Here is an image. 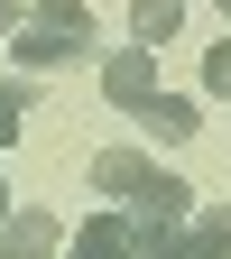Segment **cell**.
Returning a JSON list of instances; mask_svg holds the SVG:
<instances>
[{
  "instance_id": "11",
  "label": "cell",
  "mask_w": 231,
  "mask_h": 259,
  "mask_svg": "<svg viewBox=\"0 0 231 259\" xmlns=\"http://www.w3.org/2000/svg\"><path fill=\"white\" fill-rule=\"evenodd\" d=\"M204 93L231 102V37H213V56H204Z\"/></svg>"
},
{
  "instance_id": "2",
  "label": "cell",
  "mask_w": 231,
  "mask_h": 259,
  "mask_svg": "<svg viewBox=\"0 0 231 259\" xmlns=\"http://www.w3.org/2000/svg\"><path fill=\"white\" fill-rule=\"evenodd\" d=\"M120 213L139 222V232H176V222H194V185H185V176H167V167H148L139 185L120 194Z\"/></svg>"
},
{
  "instance_id": "7",
  "label": "cell",
  "mask_w": 231,
  "mask_h": 259,
  "mask_svg": "<svg viewBox=\"0 0 231 259\" xmlns=\"http://www.w3.org/2000/svg\"><path fill=\"white\" fill-rule=\"evenodd\" d=\"M176 28H185V0H129V37L139 47H167Z\"/></svg>"
},
{
  "instance_id": "6",
  "label": "cell",
  "mask_w": 231,
  "mask_h": 259,
  "mask_svg": "<svg viewBox=\"0 0 231 259\" xmlns=\"http://www.w3.org/2000/svg\"><path fill=\"white\" fill-rule=\"evenodd\" d=\"M139 120H148V139H167V148H185V139H194V130H204V111H194V102H185V93H157V102H148Z\"/></svg>"
},
{
  "instance_id": "1",
  "label": "cell",
  "mask_w": 231,
  "mask_h": 259,
  "mask_svg": "<svg viewBox=\"0 0 231 259\" xmlns=\"http://www.w3.org/2000/svg\"><path fill=\"white\" fill-rule=\"evenodd\" d=\"M10 56H19L28 83H37V74H65V65H83V56H102V47H93V10H83V0H37V10L10 28Z\"/></svg>"
},
{
  "instance_id": "8",
  "label": "cell",
  "mask_w": 231,
  "mask_h": 259,
  "mask_svg": "<svg viewBox=\"0 0 231 259\" xmlns=\"http://www.w3.org/2000/svg\"><path fill=\"white\" fill-rule=\"evenodd\" d=\"M139 176H148V157H139V148H102V157H93V185H102V194H129Z\"/></svg>"
},
{
  "instance_id": "9",
  "label": "cell",
  "mask_w": 231,
  "mask_h": 259,
  "mask_svg": "<svg viewBox=\"0 0 231 259\" xmlns=\"http://www.w3.org/2000/svg\"><path fill=\"white\" fill-rule=\"evenodd\" d=\"M185 232H194V250H204V259H231V204H194Z\"/></svg>"
},
{
  "instance_id": "13",
  "label": "cell",
  "mask_w": 231,
  "mask_h": 259,
  "mask_svg": "<svg viewBox=\"0 0 231 259\" xmlns=\"http://www.w3.org/2000/svg\"><path fill=\"white\" fill-rule=\"evenodd\" d=\"M0 222H10V185H0Z\"/></svg>"
},
{
  "instance_id": "12",
  "label": "cell",
  "mask_w": 231,
  "mask_h": 259,
  "mask_svg": "<svg viewBox=\"0 0 231 259\" xmlns=\"http://www.w3.org/2000/svg\"><path fill=\"white\" fill-rule=\"evenodd\" d=\"M19 19H28V10H19V0H0V37H10V28H19Z\"/></svg>"
},
{
  "instance_id": "10",
  "label": "cell",
  "mask_w": 231,
  "mask_h": 259,
  "mask_svg": "<svg viewBox=\"0 0 231 259\" xmlns=\"http://www.w3.org/2000/svg\"><path fill=\"white\" fill-rule=\"evenodd\" d=\"M19 120H28V74H0V148L19 139Z\"/></svg>"
},
{
  "instance_id": "5",
  "label": "cell",
  "mask_w": 231,
  "mask_h": 259,
  "mask_svg": "<svg viewBox=\"0 0 231 259\" xmlns=\"http://www.w3.org/2000/svg\"><path fill=\"white\" fill-rule=\"evenodd\" d=\"M102 93L120 111H148L157 102V47H129V56H102Z\"/></svg>"
},
{
  "instance_id": "3",
  "label": "cell",
  "mask_w": 231,
  "mask_h": 259,
  "mask_svg": "<svg viewBox=\"0 0 231 259\" xmlns=\"http://www.w3.org/2000/svg\"><path fill=\"white\" fill-rule=\"evenodd\" d=\"M65 259H148V232H139L129 213H83Z\"/></svg>"
},
{
  "instance_id": "4",
  "label": "cell",
  "mask_w": 231,
  "mask_h": 259,
  "mask_svg": "<svg viewBox=\"0 0 231 259\" xmlns=\"http://www.w3.org/2000/svg\"><path fill=\"white\" fill-rule=\"evenodd\" d=\"M65 250V222L47 204H10V222H0V259H56Z\"/></svg>"
}]
</instances>
